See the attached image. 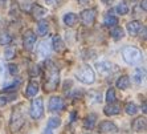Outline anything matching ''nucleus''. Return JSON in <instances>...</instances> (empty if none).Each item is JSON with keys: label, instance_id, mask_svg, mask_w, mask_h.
Instances as JSON below:
<instances>
[{"label": "nucleus", "instance_id": "obj_1", "mask_svg": "<svg viewBox=\"0 0 147 134\" xmlns=\"http://www.w3.org/2000/svg\"><path fill=\"white\" fill-rule=\"evenodd\" d=\"M45 66H47V80H45V90L47 92H53L57 89L58 83H60V72L58 68L51 61H45Z\"/></svg>", "mask_w": 147, "mask_h": 134}, {"label": "nucleus", "instance_id": "obj_2", "mask_svg": "<svg viewBox=\"0 0 147 134\" xmlns=\"http://www.w3.org/2000/svg\"><path fill=\"white\" fill-rule=\"evenodd\" d=\"M122 57L123 60L130 64V65H137L142 61L143 56H142V52L139 51L138 48L135 47H125L122 49Z\"/></svg>", "mask_w": 147, "mask_h": 134}, {"label": "nucleus", "instance_id": "obj_3", "mask_svg": "<svg viewBox=\"0 0 147 134\" xmlns=\"http://www.w3.org/2000/svg\"><path fill=\"white\" fill-rule=\"evenodd\" d=\"M76 79L78 80L80 83L85 84V85H90L96 81V74L93 70L92 66L89 65H84L82 68H80L76 73Z\"/></svg>", "mask_w": 147, "mask_h": 134}, {"label": "nucleus", "instance_id": "obj_4", "mask_svg": "<svg viewBox=\"0 0 147 134\" xmlns=\"http://www.w3.org/2000/svg\"><path fill=\"white\" fill-rule=\"evenodd\" d=\"M24 122H25V118H24V116H23V112L20 110V106L16 108V109H13V113H12L11 122H9L11 130L13 131V133L19 131L21 127H23Z\"/></svg>", "mask_w": 147, "mask_h": 134}, {"label": "nucleus", "instance_id": "obj_5", "mask_svg": "<svg viewBox=\"0 0 147 134\" xmlns=\"http://www.w3.org/2000/svg\"><path fill=\"white\" fill-rule=\"evenodd\" d=\"M29 114L33 120H38V118L42 117L44 114V101L41 97L34 98L31 104V110H29Z\"/></svg>", "mask_w": 147, "mask_h": 134}, {"label": "nucleus", "instance_id": "obj_6", "mask_svg": "<svg viewBox=\"0 0 147 134\" xmlns=\"http://www.w3.org/2000/svg\"><path fill=\"white\" fill-rule=\"evenodd\" d=\"M96 14L97 11L90 8V9H84L80 15V20L85 27H92L96 21Z\"/></svg>", "mask_w": 147, "mask_h": 134}, {"label": "nucleus", "instance_id": "obj_7", "mask_svg": "<svg viewBox=\"0 0 147 134\" xmlns=\"http://www.w3.org/2000/svg\"><path fill=\"white\" fill-rule=\"evenodd\" d=\"M96 68L98 70L99 74L102 76H109L115 70L114 65L110 61H106V60H102V61H97L96 62Z\"/></svg>", "mask_w": 147, "mask_h": 134}, {"label": "nucleus", "instance_id": "obj_8", "mask_svg": "<svg viewBox=\"0 0 147 134\" xmlns=\"http://www.w3.org/2000/svg\"><path fill=\"white\" fill-rule=\"evenodd\" d=\"M36 39H37V36H36V33H34L32 29H28L24 33L23 44H24V48L27 49V51H32V49H33L34 44H36Z\"/></svg>", "mask_w": 147, "mask_h": 134}, {"label": "nucleus", "instance_id": "obj_9", "mask_svg": "<svg viewBox=\"0 0 147 134\" xmlns=\"http://www.w3.org/2000/svg\"><path fill=\"white\" fill-rule=\"evenodd\" d=\"M118 131V126L111 121H102L98 125V133L101 134H107V133H117Z\"/></svg>", "mask_w": 147, "mask_h": 134}, {"label": "nucleus", "instance_id": "obj_10", "mask_svg": "<svg viewBox=\"0 0 147 134\" xmlns=\"http://www.w3.org/2000/svg\"><path fill=\"white\" fill-rule=\"evenodd\" d=\"M49 112H60V110L64 109V100L61 97L53 96L49 100V105H48Z\"/></svg>", "mask_w": 147, "mask_h": 134}, {"label": "nucleus", "instance_id": "obj_11", "mask_svg": "<svg viewBox=\"0 0 147 134\" xmlns=\"http://www.w3.org/2000/svg\"><path fill=\"white\" fill-rule=\"evenodd\" d=\"M36 52H37V55L40 56L41 59L49 57V53H51V44H49V41H47V40L41 41L40 44H38Z\"/></svg>", "mask_w": 147, "mask_h": 134}, {"label": "nucleus", "instance_id": "obj_12", "mask_svg": "<svg viewBox=\"0 0 147 134\" xmlns=\"http://www.w3.org/2000/svg\"><path fill=\"white\" fill-rule=\"evenodd\" d=\"M31 14L33 15V17L36 20H41L45 15L48 14V11L45 9L44 7L38 5V4H33V5H32V9H31Z\"/></svg>", "mask_w": 147, "mask_h": 134}, {"label": "nucleus", "instance_id": "obj_13", "mask_svg": "<svg viewBox=\"0 0 147 134\" xmlns=\"http://www.w3.org/2000/svg\"><path fill=\"white\" fill-rule=\"evenodd\" d=\"M140 29H142V23L138 20L130 21V23L127 24V32H129L131 36H137L140 32Z\"/></svg>", "mask_w": 147, "mask_h": 134}, {"label": "nucleus", "instance_id": "obj_14", "mask_svg": "<svg viewBox=\"0 0 147 134\" xmlns=\"http://www.w3.org/2000/svg\"><path fill=\"white\" fill-rule=\"evenodd\" d=\"M146 77V69L144 68H135L133 72V80L135 84H142Z\"/></svg>", "mask_w": 147, "mask_h": 134}, {"label": "nucleus", "instance_id": "obj_15", "mask_svg": "<svg viewBox=\"0 0 147 134\" xmlns=\"http://www.w3.org/2000/svg\"><path fill=\"white\" fill-rule=\"evenodd\" d=\"M133 130L137 131V133H142V131L146 130V118L144 117H138L137 120L133 122Z\"/></svg>", "mask_w": 147, "mask_h": 134}, {"label": "nucleus", "instance_id": "obj_16", "mask_svg": "<svg viewBox=\"0 0 147 134\" xmlns=\"http://www.w3.org/2000/svg\"><path fill=\"white\" fill-rule=\"evenodd\" d=\"M88 102H89L90 105H96V104L102 102V94H101V92L92 90V92L88 93Z\"/></svg>", "mask_w": 147, "mask_h": 134}, {"label": "nucleus", "instance_id": "obj_17", "mask_svg": "<svg viewBox=\"0 0 147 134\" xmlns=\"http://www.w3.org/2000/svg\"><path fill=\"white\" fill-rule=\"evenodd\" d=\"M51 47H53V49H55L56 52H62L64 51L65 44H64V41H62V39H61L60 35H56V36L52 37V45Z\"/></svg>", "mask_w": 147, "mask_h": 134}, {"label": "nucleus", "instance_id": "obj_18", "mask_svg": "<svg viewBox=\"0 0 147 134\" xmlns=\"http://www.w3.org/2000/svg\"><path fill=\"white\" fill-rule=\"evenodd\" d=\"M64 23H65L66 27H74L77 23H78V16L73 12H69V14H65L64 16Z\"/></svg>", "mask_w": 147, "mask_h": 134}, {"label": "nucleus", "instance_id": "obj_19", "mask_svg": "<svg viewBox=\"0 0 147 134\" xmlns=\"http://www.w3.org/2000/svg\"><path fill=\"white\" fill-rule=\"evenodd\" d=\"M38 93V84L36 81H31V83L27 85V89H25V96L27 97H34Z\"/></svg>", "mask_w": 147, "mask_h": 134}, {"label": "nucleus", "instance_id": "obj_20", "mask_svg": "<svg viewBox=\"0 0 147 134\" xmlns=\"http://www.w3.org/2000/svg\"><path fill=\"white\" fill-rule=\"evenodd\" d=\"M117 88L121 90H125L127 89L129 86H130V79H129V76H121L119 79L117 80Z\"/></svg>", "mask_w": 147, "mask_h": 134}, {"label": "nucleus", "instance_id": "obj_21", "mask_svg": "<svg viewBox=\"0 0 147 134\" xmlns=\"http://www.w3.org/2000/svg\"><path fill=\"white\" fill-rule=\"evenodd\" d=\"M121 112V108L115 104H109L105 109H103V113L106 114V116H117V114H119Z\"/></svg>", "mask_w": 147, "mask_h": 134}, {"label": "nucleus", "instance_id": "obj_22", "mask_svg": "<svg viewBox=\"0 0 147 134\" xmlns=\"http://www.w3.org/2000/svg\"><path fill=\"white\" fill-rule=\"evenodd\" d=\"M110 35H111V37L114 39V40H121V39L125 37V31H123V28L118 27V25H115V27L111 28V31H110Z\"/></svg>", "mask_w": 147, "mask_h": 134}, {"label": "nucleus", "instance_id": "obj_23", "mask_svg": "<svg viewBox=\"0 0 147 134\" xmlns=\"http://www.w3.org/2000/svg\"><path fill=\"white\" fill-rule=\"evenodd\" d=\"M49 31V24L47 20H40L37 24V33L40 36H45Z\"/></svg>", "mask_w": 147, "mask_h": 134}, {"label": "nucleus", "instance_id": "obj_24", "mask_svg": "<svg viewBox=\"0 0 147 134\" xmlns=\"http://www.w3.org/2000/svg\"><path fill=\"white\" fill-rule=\"evenodd\" d=\"M103 24L106 25V27H109V28L115 27V25H118V17L107 14L106 16H105V19H103Z\"/></svg>", "mask_w": 147, "mask_h": 134}, {"label": "nucleus", "instance_id": "obj_25", "mask_svg": "<svg viewBox=\"0 0 147 134\" xmlns=\"http://www.w3.org/2000/svg\"><path fill=\"white\" fill-rule=\"evenodd\" d=\"M96 122H97V114L92 113L85 118V124L84 125H85V127H88V129H93L94 125H96Z\"/></svg>", "mask_w": 147, "mask_h": 134}, {"label": "nucleus", "instance_id": "obj_26", "mask_svg": "<svg viewBox=\"0 0 147 134\" xmlns=\"http://www.w3.org/2000/svg\"><path fill=\"white\" fill-rule=\"evenodd\" d=\"M125 110L129 116H135L138 113V106L134 102H127L126 106H125Z\"/></svg>", "mask_w": 147, "mask_h": 134}, {"label": "nucleus", "instance_id": "obj_27", "mask_svg": "<svg viewBox=\"0 0 147 134\" xmlns=\"http://www.w3.org/2000/svg\"><path fill=\"white\" fill-rule=\"evenodd\" d=\"M60 125H61V120H60V118L58 117H51L48 120V125H47V127H49V129L53 130V129H57Z\"/></svg>", "mask_w": 147, "mask_h": 134}, {"label": "nucleus", "instance_id": "obj_28", "mask_svg": "<svg viewBox=\"0 0 147 134\" xmlns=\"http://www.w3.org/2000/svg\"><path fill=\"white\" fill-rule=\"evenodd\" d=\"M115 11L118 15H127L129 14V7H127L126 1H121V3L117 5Z\"/></svg>", "mask_w": 147, "mask_h": 134}, {"label": "nucleus", "instance_id": "obj_29", "mask_svg": "<svg viewBox=\"0 0 147 134\" xmlns=\"http://www.w3.org/2000/svg\"><path fill=\"white\" fill-rule=\"evenodd\" d=\"M11 41H12V36L8 32L0 35V45H9Z\"/></svg>", "mask_w": 147, "mask_h": 134}, {"label": "nucleus", "instance_id": "obj_30", "mask_svg": "<svg viewBox=\"0 0 147 134\" xmlns=\"http://www.w3.org/2000/svg\"><path fill=\"white\" fill-rule=\"evenodd\" d=\"M15 55H16V51H15V48H12V47H7L5 51H4V59L5 60L13 59Z\"/></svg>", "mask_w": 147, "mask_h": 134}, {"label": "nucleus", "instance_id": "obj_31", "mask_svg": "<svg viewBox=\"0 0 147 134\" xmlns=\"http://www.w3.org/2000/svg\"><path fill=\"white\" fill-rule=\"evenodd\" d=\"M105 100L107 101V104H114L117 100V97H115V92H114V89H111L110 88L109 90L106 92V98Z\"/></svg>", "mask_w": 147, "mask_h": 134}, {"label": "nucleus", "instance_id": "obj_32", "mask_svg": "<svg viewBox=\"0 0 147 134\" xmlns=\"http://www.w3.org/2000/svg\"><path fill=\"white\" fill-rule=\"evenodd\" d=\"M19 85H20V80H17L16 83H15V80H13L11 85L4 86V89H3V90H5V92H13V90H16L17 88H19Z\"/></svg>", "mask_w": 147, "mask_h": 134}, {"label": "nucleus", "instance_id": "obj_33", "mask_svg": "<svg viewBox=\"0 0 147 134\" xmlns=\"http://www.w3.org/2000/svg\"><path fill=\"white\" fill-rule=\"evenodd\" d=\"M8 72L12 76H15L19 73V68H17V65H15V64H9V65H8Z\"/></svg>", "mask_w": 147, "mask_h": 134}, {"label": "nucleus", "instance_id": "obj_34", "mask_svg": "<svg viewBox=\"0 0 147 134\" xmlns=\"http://www.w3.org/2000/svg\"><path fill=\"white\" fill-rule=\"evenodd\" d=\"M32 5H33V4L32 3H29V1H27V3H23L20 5L21 7V9L23 11H25V12H31V9H32Z\"/></svg>", "mask_w": 147, "mask_h": 134}, {"label": "nucleus", "instance_id": "obj_35", "mask_svg": "<svg viewBox=\"0 0 147 134\" xmlns=\"http://www.w3.org/2000/svg\"><path fill=\"white\" fill-rule=\"evenodd\" d=\"M7 102H8L7 96H0V108L4 106V105H7Z\"/></svg>", "mask_w": 147, "mask_h": 134}, {"label": "nucleus", "instance_id": "obj_36", "mask_svg": "<svg viewBox=\"0 0 147 134\" xmlns=\"http://www.w3.org/2000/svg\"><path fill=\"white\" fill-rule=\"evenodd\" d=\"M45 3L48 5H52V7H56V5H58V0H45Z\"/></svg>", "mask_w": 147, "mask_h": 134}, {"label": "nucleus", "instance_id": "obj_37", "mask_svg": "<svg viewBox=\"0 0 147 134\" xmlns=\"http://www.w3.org/2000/svg\"><path fill=\"white\" fill-rule=\"evenodd\" d=\"M140 8L146 12L147 11V0H142V1H140Z\"/></svg>", "mask_w": 147, "mask_h": 134}, {"label": "nucleus", "instance_id": "obj_38", "mask_svg": "<svg viewBox=\"0 0 147 134\" xmlns=\"http://www.w3.org/2000/svg\"><path fill=\"white\" fill-rule=\"evenodd\" d=\"M34 69H32L31 70V74L34 76V74H38V72H40V69H38V66H33Z\"/></svg>", "mask_w": 147, "mask_h": 134}, {"label": "nucleus", "instance_id": "obj_39", "mask_svg": "<svg viewBox=\"0 0 147 134\" xmlns=\"http://www.w3.org/2000/svg\"><path fill=\"white\" fill-rule=\"evenodd\" d=\"M102 1V4H106V5H109V4H113L115 0H101Z\"/></svg>", "mask_w": 147, "mask_h": 134}, {"label": "nucleus", "instance_id": "obj_40", "mask_svg": "<svg viewBox=\"0 0 147 134\" xmlns=\"http://www.w3.org/2000/svg\"><path fill=\"white\" fill-rule=\"evenodd\" d=\"M42 134H53V131H52V129H49V127H45V130Z\"/></svg>", "mask_w": 147, "mask_h": 134}, {"label": "nucleus", "instance_id": "obj_41", "mask_svg": "<svg viewBox=\"0 0 147 134\" xmlns=\"http://www.w3.org/2000/svg\"><path fill=\"white\" fill-rule=\"evenodd\" d=\"M88 3H89V0H78V4H81V5H85Z\"/></svg>", "mask_w": 147, "mask_h": 134}]
</instances>
